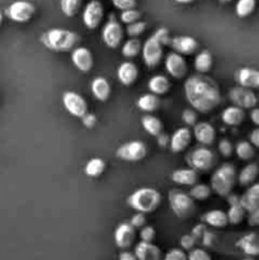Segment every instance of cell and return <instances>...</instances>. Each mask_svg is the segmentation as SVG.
<instances>
[{"label":"cell","instance_id":"obj_1","mask_svg":"<svg viewBox=\"0 0 259 260\" xmlns=\"http://www.w3.org/2000/svg\"><path fill=\"white\" fill-rule=\"evenodd\" d=\"M184 95L190 107L201 113H210L221 102L220 88L205 74L192 75L185 80Z\"/></svg>","mask_w":259,"mask_h":260},{"label":"cell","instance_id":"obj_2","mask_svg":"<svg viewBox=\"0 0 259 260\" xmlns=\"http://www.w3.org/2000/svg\"><path fill=\"white\" fill-rule=\"evenodd\" d=\"M80 36L73 30L62 29V28H52L43 33L41 42L55 52H69L78 47Z\"/></svg>","mask_w":259,"mask_h":260},{"label":"cell","instance_id":"obj_3","mask_svg":"<svg viewBox=\"0 0 259 260\" xmlns=\"http://www.w3.org/2000/svg\"><path fill=\"white\" fill-rule=\"evenodd\" d=\"M160 203H161V194L155 188L150 187L139 188L127 198V205L132 210L142 213L154 212Z\"/></svg>","mask_w":259,"mask_h":260},{"label":"cell","instance_id":"obj_4","mask_svg":"<svg viewBox=\"0 0 259 260\" xmlns=\"http://www.w3.org/2000/svg\"><path fill=\"white\" fill-rule=\"evenodd\" d=\"M236 182L235 167L230 162H225L213 172L211 177V189L221 197H228L234 189Z\"/></svg>","mask_w":259,"mask_h":260},{"label":"cell","instance_id":"obj_5","mask_svg":"<svg viewBox=\"0 0 259 260\" xmlns=\"http://www.w3.org/2000/svg\"><path fill=\"white\" fill-rule=\"evenodd\" d=\"M168 201L173 213L178 218L185 220L195 215L196 203L189 193H184L179 189H172L168 194Z\"/></svg>","mask_w":259,"mask_h":260},{"label":"cell","instance_id":"obj_6","mask_svg":"<svg viewBox=\"0 0 259 260\" xmlns=\"http://www.w3.org/2000/svg\"><path fill=\"white\" fill-rule=\"evenodd\" d=\"M102 40H103L104 45L107 47L116 50L119 47L123 40V29H122L121 23L117 20L116 15H109L108 22L104 24L103 29H102Z\"/></svg>","mask_w":259,"mask_h":260},{"label":"cell","instance_id":"obj_7","mask_svg":"<svg viewBox=\"0 0 259 260\" xmlns=\"http://www.w3.org/2000/svg\"><path fill=\"white\" fill-rule=\"evenodd\" d=\"M187 162L197 172H207L212 169L216 162L215 154L207 147H197L187 157Z\"/></svg>","mask_w":259,"mask_h":260},{"label":"cell","instance_id":"obj_8","mask_svg":"<svg viewBox=\"0 0 259 260\" xmlns=\"http://www.w3.org/2000/svg\"><path fill=\"white\" fill-rule=\"evenodd\" d=\"M147 154L146 145L142 141H130L119 146L116 151V156L123 161L136 162L141 161Z\"/></svg>","mask_w":259,"mask_h":260},{"label":"cell","instance_id":"obj_9","mask_svg":"<svg viewBox=\"0 0 259 260\" xmlns=\"http://www.w3.org/2000/svg\"><path fill=\"white\" fill-rule=\"evenodd\" d=\"M163 47L164 46L159 42L154 35L147 38L142 45V58L145 65L149 69L156 68L163 58Z\"/></svg>","mask_w":259,"mask_h":260},{"label":"cell","instance_id":"obj_10","mask_svg":"<svg viewBox=\"0 0 259 260\" xmlns=\"http://www.w3.org/2000/svg\"><path fill=\"white\" fill-rule=\"evenodd\" d=\"M62 104L71 116L78 117V118H83L88 113V104H86L85 99L75 91L63 93Z\"/></svg>","mask_w":259,"mask_h":260},{"label":"cell","instance_id":"obj_11","mask_svg":"<svg viewBox=\"0 0 259 260\" xmlns=\"http://www.w3.org/2000/svg\"><path fill=\"white\" fill-rule=\"evenodd\" d=\"M104 17L103 5L99 0H90L83 10V23L88 29L99 27Z\"/></svg>","mask_w":259,"mask_h":260},{"label":"cell","instance_id":"obj_12","mask_svg":"<svg viewBox=\"0 0 259 260\" xmlns=\"http://www.w3.org/2000/svg\"><path fill=\"white\" fill-rule=\"evenodd\" d=\"M35 5L25 0H18L9 5L7 9V15L17 23H25L30 20L35 14Z\"/></svg>","mask_w":259,"mask_h":260},{"label":"cell","instance_id":"obj_13","mask_svg":"<svg viewBox=\"0 0 259 260\" xmlns=\"http://www.w3.org/2000/svg\"><path fill=\"white\" fill-rule=\"evenodd\" d=\"M230 101L233 102L234 106L240 107L243 109H251L255 108L258 99L255 94L251 91V89L243 88V86H235L229 93Z\"/></svg>","mask_w":259,"mask_h":260},{"label":"cell","instance_id":"obj_14","mask_svg":"<svg viewBox=\"0 0 259 260\" xmlns=\"http://www.w3.org/2000/svg\"><path fill=\"white\" fill-rule=\"evenodd\" d=\"M165 69L172 78L183 79L187 75L188 71L187 61L183 58V55L174 51V52L168 53L165 57Z\"/></svg>","mask_w":259,"mask_h":260},{"label":"cell","instance_id":"obj_15","mask_svg":"<svg viewBox=\"0 0 259 260\" xmlns=\"http://www.w3.org/2000/svg\"><path fill=\"white\" fill-rule=\"evenodd\" d=\"M71 61L74 66L81 73H89L93 69V55L89 48L83 47V46H78L71 51Z\"/></svg>","mask_w":259,"mask_h":260},{"label":"cell","instance_id":"obj_16","mask_svg":"<svg viewBox=\"0 0 259 260\" xmlns=\"http://www.w3.org/2000/svg\"><path fill=\"white\" fill-rule=\"evenodd\" d=\"M136 238V229L130 222H122L114 231V243L119 249H128Z\"/></svg>","mask_w":259,"mask_h":260},{"label":"cell","instance_id":"obj_17","mask_svg":"<svg viewBox=\"0 0 259 260\" xmlns=\"http://www.w3.org/2000/svg\"><path fill=\"white\" fill-rule=\"evenodd\" d=\"M173 50L180 55H192L200 48V43L190 36H177L170 42Z\"/></svg>","mask_w":259,"mask_h":260},{"label":"cell","instance_id":"obj_18","mask_svg":"<svg viewBox=\"0 0 259 260\" xmlns=\"http://www.w3.org/2000/svg\"><path fill=\"white\" fill-rule=\"evenodd\" d=\"M192 140V131L188 127H180L170 137L169 146L173 152H182L189 146Z\"/></svg>","mask_w":259,"mask_h":260},{"label":"cell","instance_id":"obj_19","mask_svg":"<svg viewBox=\"0 0 259 260\" xmlns=\"http://www.w3.org/2000/svg\"><path fill=\"white\" fill-rule=\"evenodd\" d=\"M193 136L201 145L208 146V145L213 144V141H215L216 131L212 124L208 123V122H200V123L195 124Z\"/></svg>","mask_w":259,"mask_h":260},{"label":"cell","instance_id":"obj_20","mask_svg":"<svg viewBox=\"0 0 259 260\" xmlns=\"http://www.w3.org/2000/svg\"><path fill=\"white\" fill-rule=\"evenodd\" d=\"M117 78L119 83L126 86H131L139 78V69L131 61L122 62L117 69Z\"/></svg>","mask_w":259,"mask_h":260},{"label":"cell","instance_id":"obj_21","mask_svg":"<svg viewBox=\"0 0 259 260\" xmlns=\"http://www.w3.org/2000/svg\"><path fill=\"white\" fill-rule=\"evenodd\" d=\"M135 254L139 260H163V254L159 246L146 241H140L135 246Z\"/></svg>","mask_w":259,"mask_h":260},{"label":"cell","instance_id":"obj_22","mask_svg":"<svg viewBox=\"0 0 259 260\" xmlns=\"http://www.w3.org/2000/svg\"><path fill=\"white\" fill-rule=\"evenodd\" d=\"M240 86L248 89H259V71L250 68H241L236 74Z\"/></svg>","mask_w":259,"mask_h":260},{"label":"cell","instance_id":"obj_23","mask_svg":"<svg viewBox=\"0 0 259 260\" xmlns=\"http://www.w3.org/2000/svg\"><path fill=\"white\" fill-rule=\"evenodd\" d=\"M240 203L246 212H253L259 208V183H254L240 197Z\"/></svg>","mask_w":259,"mask_h":260},{"label":"cell","instance_id":"obj_24","mask_svg":"<svg viewBox=\"0 0 259 260\" xmlns=\"http://www.w3.org/2000/svg\"><path fill=\"white\" fill-rule=\"evenodd\" d=\"M228 202L229 206H230V208H229L228 211L229 223H231V225H239V223L244 220L246 212V211L244 210L243 206H241L240 198H239L238 196L229 194Z\"/></svg>","mask_w":259,"mask_h":260},{"label":"cell","instance_id":"obj_25","mask_svg":"<svg viewBox=\"0 0 259 260\" xmlns=\"http://www.w3.org/2000/svg\"><path fill=\"white\" fill-rule=\"evenodd\" d=\"M170 178H172V180L175 184L192 187V185L197 184L198 173L197 170L192 169V168H183V169L174 170L172 175H170Z\"/></svg>","mask_w":259,"mask_h":260},{"label":"cell","instance_id":"obj_26","mask_svg":"<svg viewBox=\"0 0 259 260\" xmlns=\"http://www.w3.org/2000/svg\"><path fill=\"white\" fill-rule=\"evenodd\" d=\"M238 248L243 250L249 256L259 255V235L255 233H250L244 235L240 240L238 241Z\"/></svg>","mask_w":259,"mask_h":260},{"label":"cell","instance_id":"obj_27","mask_svg":"<svg viewBox=\"0 0 259 260\" xmlns=\"http://www.w3.org/2000/svg\"><path fill=\"white\" fill-rule=\"evenodd\" d=\"M91 94L94 98L99 102L108 101L109 95H111V84L103 76H98L91 81Z\"/></svg>","mask_w":259,"mask_h":260},{"label":"cell","instance_id":"obj_28","mask_svg":"<svg viewBox=\"0 0 259 260\" xmlns=\"http://www.w3.org/2000/svg\"><path fill=\"white\" fill-rule=\"evenodd\" d=\"M221 118H222L223 123L228 124V126H239L245 118V113L240 107L230 106L223 109Z\"/></svg>","mask_w":259,"mask_h":260},{"label":"cell","instance_id":"obj_29","mask_svg":"<svg viewBox=\"0 0 259 260\" xmlns=\"http://www.w3.org/2000/svg\"><path fill=\"white\" fill-rule=\"evenodd\" d=\"M203 221L207 223L208 226H212L216 229H222L228 226L229 218L228 213L223 212L221 210H212L208 211L203 215Z\"/></svg>","mask_w":259,"mask_h":260},{"label":"cell","instance_id":"obj_30","mask_svg":"<svg viewBox=\"0 0 259 260\" xmlns=\"http://www.w3.org/2000/svg\"><path fill=\"white\" fill-rule=\"evenodd\" d=\"M150 93H154L156 95H164L170 90V81L164 75H154L147 83Z\"/></svg>","mask_w":259,"mask_h":260},{"label":"cell","instance_id":"obj_31","mask_svg":"<svg viewBox=\"0 0 259 260\" xmlns=\"http://www.w3.org/2000/svg\"><path fill=\"white\" fill-rule=\"evenodd\" d=\"M137 107L142 112H147V113H152V112L157 111L160 107L159 95L154 93L144 94V95H141L137 99Z\"/></svg>","mask_w":259,"mask_h":260},{"label":"cell","instance_id":"obj_32","mask_svg":"<svg viewBox=\"0 0 259 260\" xmlns=\"http://www.w3.org/2000/svg\"><path fill=\"white\" fill-rule=\"evenodd\" d=\"M141 124L150 136L157 137L160 134H163V123L157 117L151 116V114H145L141 118Z\"/></svg>","mask_w":259,"mask_h":260},{"label":"cell","instance_id":"obj_33","mask_svg":"<svg viewBox=\"0 0 259 260\" xmlns=\"http://www.w3.org/2000/svg\"><path fill=\"white\" fill-rule=\"evenodd\" d=\"M259 174V167L254 162L251 164H248L246 167H244L241 169L240 174H239V184L243 185V187H246V185H250L253 184L254 180L256 179Z\"/></svg>","mask_w":259,"mask_h":260},{"label":"cell","instance_id":"obj_34","mask_svg":"<svg viewBox=\"0 0 259 260\" xmlns=\"http://www.w3.org/2000/svg\"><path fill=\"white\" fill-rule=\"evenodd\" d=\"M212 55L207 50H202L195 58V69L200 74H207L212 69Z\"/></svg>","mask_w":259,"mask_h":260},{"label":"cell","instance_id":"obj_35","mask_svg":"<svg viewBox=\"0 0 259 260\" xmlns=\"http://www.w3.org/2000/svg\"><path fill=\"white\" fill-rule=\"evenodd\" d=\"M106 170V162L101 157H93V159L89 160L85 165V174L89 178H98L99 175H102Z\"/></svg>","mask_w":259,"mask_h":260},{"label":"cell","instance_id":"obj_36","mask_svg":"<svg viewBox=\"0 0 259 260\" xmlns=\"http://www.w3.org/2000/svg\"><path fill=\"white\" fill-rule=\"evenodd\" d=\"M122 55L127 58H134L142 51V43L139 38L130 37L122 46Z\"/></svg>","mask_w":259,"mask_h":260},{"label":"cell","instance_id":"obj_37","mask_svg":"<svg viewBox=\"0 0 259 260\" xmlns=\"http://www.w3.org/2000/svg\"><path fill=\"white\" fill-rule=\"evenodd\" d=\"M60 8L66 17H75L81 8V0H60Z\"/></svg>","mask_w":259,"mask_h":260},{"label":"cell","instance_id":"obj_38","mask_svg":"<svg viewBox=\"0 0 259 260\" xmlns=\"http://www.w3.org/2000/svg\"><path fill=\"white\" fill-rule=\"evenodd\" d=\"M255 0H238L235 7L236 15L240 18H245L250 15L255 9Z\"/></svg>","mask_w":259,"mask_h":260},{"label":"cell","instance_id":"obj_39","mask_svg":"<svg viewBox=\"0 0 259 260\" xmlns=\"http://www.w3.org/2000/svg\"><path fill=\"white\" fill-rule=\"evenodd\" d=\"M236 155H238L239 159L241 160H250L254 156L255 151H254V146L251 145V142L248 141H241L236 145Z\"/></svg>","mask_w":259,"mask_h":260},{"label":"cell","instance_id":"obj_40","mask_svg":"<svg viewBox=\"0 0 259 260\" xmlns=\"http://www.w3.org/2000/svg\"><path fill=\"white\" fill-rule=\"evenodd\" d=\"M211 192H212V189H211V187H208V185L195 184L192 185V189H190L189 196L195 201H205L210 197Z\"/></svg>","mask_w":259,"mask_h":260},{"label":"cell","instance_id":"obj_41","mask_svg":"<svg viewBox=\"0 0 259 260\" xmlns=\"http://www.w3.org/2000/svg\"><path fill=\"white\" fill-rule=\"evenodd\" d=\"M146 23L141 22V20H137V22L131 23V24H127L126 33L130 36V37L137 38L142 35V33L146 30Z\"/></svg>","mask_w":259,"mask_h":260},{"label":"cell","instance_id":"obj_42","mask_svg":"<svg viewBox=\"0 0 259 260\" xmlns=\"http://www.w3.org/2000/svg\"><path fill=\"white\" fill-rule=\"evenodd\" d=\"M140 18H141V13L135 9V8L134 9L123 10L119 15V20L124 24H131V23L137 22V20H140Z\"/></svg>","mask_w":259,"mask_h":260},{"label":"cell","instance_id":"obj_43","mask_svg":"<svg viewBox=\"0 0 259 260\" xmlns=\"http://www.w3.org/2000/svg\"><path fill=\"white\" fill-rule=\"evenodd\" d=\"M163 260H188V255L184 253L183 249L179 248H173L165 254Z\"/></svg>","mask_w":259,"mask_h":260},{"label":"cell","instance_id":"obj_44","mask_svg":"<svg viewBox=\"0 0 259 260\" xmlns=\"http://www.w3.org/2000/svg\"><path fill=\"white\" fill-rule=\"evenodd\" d=\"M155 37L159 40V42L161 43L163 46H170V42H172V38H170V33L168 30V28L161 27L159 29L155 30L154 33Z\"/></svg>","mask_w":259,"mask_h":260},{"label":"cell","instance_id":"obj_45","mask_svg":"<svg viewBox=\"0 0 259 260\" xmlns=\"http://www.w3.org/2000/svg\"><path fill=\"white\" fill-rule=\"evenodd\" d=\"M156 236V231L152 226H144L140 230V238H141V241H146V243H152Z\"/></svg>","mask_w":259,"mask_h":260},{"label":"cell","instance_id":"obj_46","mask_svg":"<svg viewBox=\"0 0 259 260\" xmlns=\"http://www.w3.org/2000/svg\"><path fill=\"white\" fill-rule=\"evenodd\" d=\"M188 260H212L211 259V255L203 249H195L189 251L188 254Z\"/></svg>","mask_w":259,"mask_h":260},{"label":"cell","instance_id":"obj_47","mask_svg":"<svg viewBox=\"0 0 259 260\" xmlns=\"http://www.w3.org/2000/svg\"><path fill=\"white\" fill-rule=\"evenodd\" d=\"M182 119L187 126H195L197 123V113L195 109H184L182 112Z\"/></svg>","mask_w":259,"mask_h":260},{"label":"cell","instance_id":"obj_48","mask_svg":"<svg viewBox=\"0 0 259 260\" xmlns=\"http://www.w3.org/2000/svg\"><path fill=\"white\" fill-rule=\"evenodd\" d=\"M218 151H220V154L222 155V156H225V157L231 156V155H233V151H234L233 144H231V142L226 139L221 140V141L218 142Z\"/></svg>","mask_w":259,"mask_h":260},{"label":"cell","instance_id":"obj_49","mask_svg":"<svg viewBox=\"0 0 259 260\" xmlns=\"http://www.w3.org/2000/svg\"><path fill=\"white\" fill-rule=\"evenodd\" d=\"M114 8L119 9L121 12L127 9H134L136 7V0H112Z\"/></svg>","mask_w":259,"mask_h":260},{"label":"cell","instance_id":"obj_50","mask_svg":"<svg viewBox=\"0 0 259 260\" xmlns=\"http://www.w3.org/2000/svg\"><path fill=\"white\" fill-rule=\"evenodd\" d=\"M196 239L193 235H183L180 238V246H182L183 250H192L195 248V244H196Z\"/></svg>","mask_w":259,"mask_h":260},{"label":"cell","instance_id":"obj_51","mask_svg":"<svg viewBox=\"0 0 259 260\" xmlns=\"http://www.w3.org/2000/svg\"><path fill=\"white\" fill-rule=\"evenodd\" d=\"M130 223H131L135 229L144 228L145 223H146V217H145V213H142V212L135 213V215L132 216Z\"/></svg>","mask_w":259,"mask_h":260},{"label":"cell","instance_id":"obj_52","mask_svg":"<svg viewBox=\"0 0 259 260\" xmlns=\"http://www.w3.org/2000/svg\"><path fill=\"white\" fill-rule=\"evenodd\" d=\"M248 223L250 226H259V208L253 212H249Z\"/></svg>","mask_w":259,"mask_h":260},{"label":"cell","instance_id":"obj_53","mask_svg":"<svg viewBox=\"0 0 259 260\" xmlns=\"http://www.w3.org/2000/svg\"><path fill=\"white\" fill-rule=\"evenodd\" d=\"M206 231H207V230H206V226L205 225H197L195 229H193L192 235L195 236L196 240H198V239H202L203 238V235H205Z\"/></svg>","mask_w":259,"mask_h":260},{"label":"cell","instance_id":"obj_54","mask_svg":"<svg viewBox=\"0 0 259 260\" xmlns=\"http://www.w3.org/2000/svg\"><path fill=\"white\" fill-rule=\"evenodd\" d=\"M249 140H250L251 145L259 149V127L255 128L254 131H251V134L249 135Z\"/></svg>","mask_w":259,"mask_h":260},{"label":"cell","instance_id":"obj_55","mask_svg":"<svg viewBox=\"0 0 259 260\" xmlns=\"http://www.w3.org/2000/svg\"><path fill=\"white\" fill-rule=\"evenodd\" d=\"M83 122H84V124H85L86 127H89V128H90V127H93L94 124H95V122H96L95 116L86 113L85 116L83 117Z\"/></svg>","mask_w":259,"mask_h":260},{"label":"cell","instance_id":"obj_56","mask_svg":"<svg viewBox=\"0 0 259 260\" xmlns=\"http://www.w3.org/2000/svg\"><path fill=\"white\" fill-rule=\"evenodd\" d=\"M118 260H139V259H137L136 254L135 253H131V251H122V253L119 254Z\"/></svg>","mask_w":259,"mask_h":260},{"label":"cell","instance_id":"obj_57","mask_svg":"<svg viewBox=\"0 0 259 260\" xmlns=\"http://www.w3.org/2000/svg\"><path fill=\"white\" fill-rule=\"evenodd\" d=\"M169 142H170V139L167 136V135L160 134L159 136H157V144H159V146L165 147L167 145H169Z\"/></svg>","mask_w":259,"mask_h":260},{"label":"cell","instance_id":"obj_58","mask_svg":"<svg viewBox=\"0 0 259 260\" xmlns=\"http://www.w3.org/2000/svg\"><path fill=\"white\" fill-rule=\"evenodd\" d=\"M250 118L251 122H253L255 126L259 127V108H253V111H251L250 113Z\"/></svg>","mask_w":259,"mask_h":260},{"label":"cell","instance_id":"obj_59","mask_svg":"<svg viewBox=\"0 0 259 260\" xmlns=\"http://www.w3.org/2000/svg\"><path fill=\"white\" fill-rule=\"evenodd\" d=\"M174 2L180 3V4H189V3L195 2V0H174Z\"/></svg>","mask_w":259,"mask_h":260},{"label":"cell","instance_id":"obj_60","mask_svg":"<svg viewBox=\"0 0 259 260\" xmlns=\"http://www.w3.org/2000/svg\"><path fill=\"white\" fill-rule=\"evenodd\" d=\"M2 23H3V14L2 12H0V25H2Z\"/></svg>","mask_w":259,"mask_h":260},{"label":"cell","instance_id":"obj_61","mask_svg":"<svg viewBox=\"0 0 259 260\" xmlns=\"http://www.w3.org/2000/svg\"><path fill=\"white\" fill-rule=\"evenodd\" d=\"M221 3H229V2H233V0H220Z\"/></svg>","mask_w":259,"mask_h":260},{"label":"cell","instance_id":"obj_62","mask_svg":"<svg viewBox=\"0 0 259 260\" xmlns=\"http://www.w3.org/2000/svg\"><path fill=\"white\" fill-rule=\"evenodd\" d=\"M241 260H254L253 258H245V259H241Z\"/></svg>","mask_w":259,"mask_h":260},{"label":"cell","instance_id":"obj_63","mask_svg":"<svg viewBox=\"0 0 259 260\" xmlns=\"http://www.w3.org/2000/svg\"><path fill=\"white\" fill-rule=\"evenodd\" d=\"M258 99H259V95H258Z\"/></svg>","mask_w":259,"mask_h":260}]
</instances>
